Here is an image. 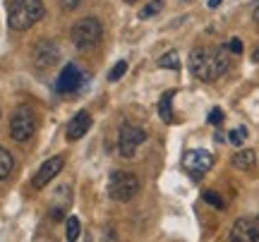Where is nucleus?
<instances>
[{
	"label": "nucleus",
	"mask_w": 259,
	"mask_h": 242,
	"mask_svg": "<svg viewBox=\"0 0 259 242\" xmlns=\"http://www.w3.org/2000/svg\"><path fill=\"white\" fill-rule=\"evenodd\" d=\"M231 67V56L226 46L216 48H194L190 53V72L199 82H216Z\"/></svg>",
	"instance_id": "obj_1"
},
{
	"label": "nucleus",
	"mask_w": 259,
	"mask_h": 242,
	"mask_svg": "<svg viewBox=\"0 0 259 242\" xmlns=\"http://www.w3.org/2000/svg\"><path fill=\"white\" fill-rule=\"evenodd\" d=\"M44 17V3L41 0H10L8 5V24L15 31L34 27Z\"/></svg>",
	"instance_id": "obj_2"
},
{
	"label": "nucleus",
	"mask_w": 259,
	"mask_h": 242,
	"mask_svg": "<svg viewBox=\"0 0 259 242\" xmlns=\"http://www.w3.org/2000/svg\"><path fill=\"white\" fill-rule=\"evenodd\" d=\"M139 192V180L127 170H113L111 180H108V195L115 202H130L135 199Z\"/></svg>",
	"instance_id": "obj_3"
},
{
	"label": "nucleus",
	"mask_w": 259,
	"mask_h": 242,
	"mask_svg": "<svg viewBox=\"0 0 259 242\" xmlns=\"http://www.w3.org/2000/svg\"><path fill=\"white\" fill-rule=\"evenodd\" d=\"M36 132V118L31 106H19L10 120V137L15 141H29Z\"/></svg>",
	"instance_id": "obj_4"
},
{
	"label": "nucleus",
	"mask_w": 259,
	"mask_h": 242,
	"mask_svg": "<svg viewBox=\"0 0 259 242\" xmlns=\"http://www.w3.org/2000/svg\"><path fill=\"white\" fill-rule=\"evenodd\" d=\"M103 36V29H101V22L96 17H84L79 19L77 24L72 27V43L77 48H94Z\"/></svg>",
	"instance_id": "obj_5"
},
{
	"label": "nucleus",
	"mask_w": 259,
	"mask_h": 242,
	"mask_svg": "<svg viewBox=\"0 0 259 242\" xmlns=\"http://www.w3.org/2000/svg\"><path fill=\"white\" fill-rule=\"evenodd\" d=\"M147 139V132L144 127H137V125H122L120 127V137H118V149L125 159L135 156V151L142 141Z\"/></svg>",
	"instance_id": "obj_6"
},
{
	"label": "nucleus",
	"mask_w": 259,
	"mask_h": 242,
	"mask_svg": "<svg viewBox=\"0 0 259 242\" xmlns=\"http://www.w3.org/2000/svg\"><path fill=\"white\" fill-rule=\"evenodd\" d=\"M183 166L192 177H202L206 170H211L213 166V154L204 149H192L183 156Z\"/></svg>",
	"instance_id": "obj_7"
},
{
	"label": "nucleus",
	"mask_w": 259,
	"mask_h": 242,
	"mask_svg": "<svg viewBox=\"0 0 259 242\" xmlns=\"http://www.w3.org/2000/svg\"><path fill=\"white\" fill-rule=\"evenodd\" d=\"M65 166V159L63 156H53V159H48L44 166L36 170V175H34V180H31V185H34V189H41V187H46L53 177L63 170Z\"/></svg>",
	"instance_id": "obj_8"
},
{
	"label": "nucleus",
	"mask_w": 259,
	"mask_h": 242,
	"mask_svg": "<svg viewBox=\"0 0 259 242\" xmlns=\"http://www.w3.org/2000/svg\"><path fill=\"white\" fill-rule=\"evenodd\" d=\"M231 242H259L254 218H238L231 228Z\"/></svg>",
	"instance_id": "obj_9"
},
{
	"label": "nucleus",
	"mask_w": 259,
	"mask_h": 242,
	"mask_svg": "<svg viewBox=\"0 0 259 242\" xmlns=\"http://www.w3.org/2000/svg\"><path fill=\"white\" fill-rule=\"evenodd\" d=\"M58 58H60V51L53 41H41L36 48H34V65L38 70H48L51 65H56Z\"/></svg>",
	"instance_id": "obj_10"
},
{
	"label": "nucleus",
	"mask_w": 259,
	"mask_h": 242,
	"mask_svg": "<svg viewBox=\"0 0 259 242\" xmlns=\"http://www.w3.org/2000/svg\"><path fill=\"white\" fill-rule=\"evenodd\" d=\"M82 72H79V67L77 65H65V70L60 72L56 82V89L60 93H74L79 89V84H82Z\"/></svg>",
	"instance_id": "obj_11"
},
{
	"label": "nucleus",
	"mask_w": 259,
	"mask_h": 242,
	"mask_svg": "<svg viewBox=\"0 0 259 242\" xmlns=\"http://www.w3.org/2000/svg\"><path fill=\"white\" fill-rule=\"evenodd\" d=\"M89 127H92V115L87 111H79L72 120H70V125H67V139L70 141L82 139L84 134L89 132Z\"/></svg>",
	"instance_id": "obj_12"
},
{
	"label": "nucleus",
	"mask_w": 259,
	"mask_h": 242,
	"mask_svg": "<svg viewBox=\"0 0 259 242\" xmlns=\"http://www.w3.org/2000/svg\"><path fill=\"white\" fill-rule=\"evenodd\" d=\"M254 163H257V154L252 149L235 151V156H233V166L238 170H250V168H254Z\"/></svg>",
	"instance_id": "obj_13"
},
{
	"label": "nucleus",
	"mask_w": 259,
	"mask_h": 242,
	"mask_svg": "<svg viewBox=\"0 0 259 242\" xmlns=\"http://www.w3.org/2000/svg\"><path fill=\"white\" fill-rule=\"evenodd\" d=\"M173 96H176V91H168L163 93V99L158 101V115H161V120L163 122H170L173 120Z\"/></svg>",
	"instance_id": "obj_14"
},
{
	"label": "nucleus",
	"mask_w": 259,
	"mask_h": 242,
	"mask_svg": "<svg viewBox=\"0 0 259 242\" xmlns=\"http://www.w3.org/2000/svg\"><path fill=\"white\" fill-rule=\"evenodd\" d=\"M12 168H15V161H12V156H10V151L0 147V182H3L5 177H10Z\"/></svg>",
	"instance_id": "obj_15"
},
{
	"label": "nucleus",
	"mask_w": 259,
	"mask_h": 242,
	"mask_svg": "<svg viewBox=\"0 0 259 242\" xmlns=\"http://www.w3.org/2000/svg\"><path fill=\"white\" fill-rule=\"evenodd\" d=\"M65 235H67V242H74L77 237H79V233H82V223H79V218L77 216H70L67 221H65Z\"/></svg>",
	"instance_id": "obj_16"
},
{
	"label": "nucleus",
	"mask_w": 259,
	"mask_h": 242,
	"mask_svg": "<svg viewBox=\"0 0 259 242\" xmlns=\"http://www.w3.org/2000/svg\"><path fill=\"white\" fill-rule=\"evenodd\" d=\"M158 67H166V70H180V58L176 51H168L166 56L158 58Z\"/></svg>",
	"instance_id": "obj_17"
},
{
	"label": "nucleus",
	"mask_w": 259,
	"mask_h": 242,
	"mask_svg": "<svg viewBox=\"0 0 259 242\" xmlns=\"http://www.w3.org/2000/svg\"><path fill=\"white\" fill-rule=\"evenodd\" d=\"M161 10H163V0H151L147 8L139 12V17H142V19H149L151 15H156V12H161Z\"/></svg>",
	"instance_id": "obj_18"
},
{
	"label": "nucleus",
	"mask_w": 259,
	"mask_h": 242,
	"mask_svg": "<svg viewBox=\"0 0 259 242\" xmlns=\"http://www.w3.org/2000/svg\"><path fill=\"white\" fill-rule=\"evenodd\" d=\"M245 139H247V130H245V127H235V130L228 132V141L235 144V147H240Z\"/></svg>",
	"instance_id": "obj_19"
},
{
	"label": "nucleus",
	"mask_w": 259,
	"mask_h": 242,
	"mask_svg": "<svg viewBox=\"0 0 259 242\" xmlns=\"http://www.w3.org/2000/svg\"><path fill=\"white\" fill-rule=\"evenodd\" d=\"M202 197H204V202H206V204H211L213 209H223V206H226V204H223L221 197L216 195V192H211V189H206Z\"/></svg>",
	"instance_id": "obj_20"
},
{
	"label": "nucleus",
	"mask_w": 259,
	"mask_h": 242,
	"mask_svg": "<svg viewBox=\"0 0 259 242\" xmlns=\"http://www.w3.org/2000/svg\"><path fill=\"white\" fill-rule=\"evenodd\" d=\"M125 70H127V63L120 60V63H115V67L111 70V75H108V82H118L122 75H125Z\"/></svg>",
	"instance_id": "obj_21"
},
{
	"label": "nucleus",
	"mask_w": 259,
	"mask_h": 242,
	"mask_svg": "<svg viewBox=\"0 0 259 242\" xmlns=\"http://www.w3.org/2000/svg\"><path fill=\"white\" fill-rule=\"evenodd\" d=\"M209 122H211V125H221L223 122V111L221 108H213V111L209 113Z\"/></svg>",
	"instance_id": "obj_22"
},
{
	"label": "nucleus",
	"mask_w": 259,
	"mask_h": 242,
	"mask_svg": "<svg viewBox=\"0 0 259 242\" xmlns=\"http://www.w3.org/2000/svg\"><path fill=\"white\" fill-rule=\"evenodd\" d=\"M79 3H82V0H60L63 10H67V12H72L74 8H79Z\"/></svg>",
	"instance_id": "obj_23"
},
{
	"label": "nucleus",
	"mask_w": 259,
	"mask_h": 242,
	"mask_svg": "<svg viewBox=\"0 0 259 242\" xmlns=\"http://www.w3.org/2000/svg\"><path fill=\"white\" fill-rule=\"evenodd\" d=\"M228 51H233V53H242V43L238 41V38H233L231 43H228Z\"/></svg>",
	"instance_id": "obj_24"
},
{
	"label": "nucleus",
	"mask_w": 259,
	"mask_h": 242,
	"mask_svg": "<svg viewBox=\"0 0 259 242\" xmlns=\"http://www.w3.org/2000/svg\"><path fill=\"white\" fill-rule=\"evenodd\" d=\"M221 3H223V0H209V8H219Z\"/></svg>",
	"instance_id": "obj_25"
},
{
	"label": "nucleus",
	"mask_w": 259,
	"mask_h": 242,
	"mask_svg": "<svg viewBox=\"0 0 259 242\" xmlns=\"http://www.w3.org/2000/svg\"><path fill=\"white\" fill-rule=\"evenodd\" d=\"M252 17H254V22L259 24V8H254V15H252Z\"/></svg>",
	"instance_id": "obj_26"
},
{
	"label": "nucleus",
	"mask_w": 259,
	"mask_h": 242,
	"mask_svg": "<svg viewBox=\"0 0 259 242\" xmlns=\"http://www.w3.org/2000/svg\"><path fill=\"white\" fill-rule=\"evenodd\" d=\"M252 58H254V63H259V48L254 51V56H252Z\"/></svg>",
	"instance_id": "obj_27"
},
{
	"label": "nucleus",
	"mask_w": 259,
	"mask_h": 242,
	"mask_svg": "<svg viewBox=\"0 0 259 242\" xmlns=\"http://www.w3.org/2000/svg\"><path fill=\"white\" fill-rule=\"evenodd\" d=\"M254 225H257V233H259V214H257V218H254Z\"/></svg>",
	"instance_id": "obj_28"
},
{
	"label": "nucleus",
	"mask_w": 259,
	"mask_h": 242,
	"mask_svg": "<svg viewBox=\"0 0 259 242\" xmlns=\"http://www.w3.org/2000/svg\"><path fill=\"white\" fill-rule=\"evenodd\" d=\"M125 3H137V0H125Z\"/></svg>",
	"instance_id": "obj_29"
}]
</instances>
